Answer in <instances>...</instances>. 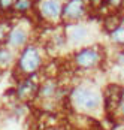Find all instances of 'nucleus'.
I'll return each instance as SVG.
<instances>
[{"label":"nucleus","mask_w":124,"mask_h":130,"mask_svg":"<svg viewBox=\"0 0 124 130\" xmlns=\"http://www.w3.org/2000/svg\"><path fill=\"white\" fill-rule=\"evenodd\" d=\"M99 60V54L94 50H84L76 55V63L82 67H90V66L96 64Z\"/></svg>","instance_id":"20e7f679"},{"label":"nucleus","mask_w":124,"mask_h":130,"mask_svg":"<svg viewBox=\"0 0 124 130\" xmlns=\"http://www.w3.org/2000/svg\"><path fill=\"white\" fill-rule=\"evenodd\" d=\"M112 38H114V40H117L120 43H124V27H118L117 30H114Z\"/></svg>","instance_id":"9b49d317"},{"label":"nucleus","mask_w":124,"mask_h":130,"mask_svg":"<svg viewBox=\"0 0 124 130\" xmlns=\"http://www.w3.org/2000/svg\"><path fill=\"white\" fill-rule=\"evenodd\" d=\"M35 93H36V85H35L32 81L23 82V84L20 85V88H18V94H20L21 99H30Z\"/></svg>","instance_id":"0eeeda50"},{"label":"nucleus","mask_w":124,"mask_h":130,"mask_svg":"<svg viewBox=\"0 0 124 130\" xmlns=\"http://www.w3.org/2000/svg\"><path fill=\"white\" fill-rule=\"evenodd\" d=\"M40 11L46 18H57L61 13V6L57 0H46L42 3Z\"/></svg>","instance_id":"39448f33"},{"label":"nucleus","mask_w":124,"mask_h":130,"mask_svg":"<svg viewBox=\"0 0 124 130\" xmlns=\"http://www.w3.org/2000/svg\"><path fill=\"white\" fill-rule=\"evenodd\" d=\"M15 3H17V0H0V8L2 9H9Z\"/></svg>","instance_id":"ddd939ff"},{"label":"nucleus","mask_w":124,"mask_h":130,"mask_svg":"<svg viewBox=\"0 0 124 130\" xmlns=\"http://www.w3.org/2000/svg\"><path fill=\"white\" fill-rule=\"evenodd\" d=\"M73 100L75 103L84 109H96L99 106V96L91 90L87 88H76L73 91Z\"/></svg>","instance_id":"f257e3e1"},{"label":"nucleus","mask_w":124,"mask_h":130,"mask_svg":"<svg viewBox=\"0 0 124 130\" xmlns=\"http://www.w3.org/2000/svg\"><path fill=\"white\" fill-rule=\"evenodd\" d=\"M91 3L96 6V8H99V6H102V3H103V0H91Z\"/></svg>","instance_id":"2eb2a0df"},{"label":"nucleus","mask_w":124,"mask_h":130,"mask_svg":"<svg viewBox=\"0 0 124 130\" xmlns=\"http://www.w3.org/2000/svg\"><path fill=\"white\" fill-rule=\"evenodd\" d=\"M82 13H84V2H82V0H70V2L66 5L63 15H64L66 18L76 20V18H79Z\"/></svg>","instance_id":"7ed1b4c3"},{"label":"nucleus","mask_w":124,"mask_h":130,"mask_svg":"<svg viewBox=\"0 0 124 130\" xmlns=\"http://www.w3.org/2000/svg\"><path fill=\"white\" fill-rule=\"evenodd\" d=\"M27 39V35H25V31L23 28H13L12 31H11V35H9V43L12 45V46H20V45H23Z\"/></svg>","instance_id":"423d86ee"},{"label":"nucleus","mask_w":124,"mask_h":130,"mask_svg":"<svg viewBox=\"0 0 124 130\" xmlns=\"http://www.w3.org/2000/svg\"><path fill=\"white\" fill-rule=\"evenodd\" d=\"M85 36H87V30L81 26L73 27V30H72V33H70V39L73 40V42H81Z\"/></svg>","instance_id":"6e6552de"},{"label":"nucleus","mask_w":124,"mask_h":130,"mask_svg":"<svg viewBox=\"0 0 124 130\" xmlns=\"http://www.w3.org/2000/svg\"><path fill=\"white\" fill-rule=\"evenodd\" d=\"M105 26H106L108 30H111V31L117 30V28L120 27V18H118V17H111V18H108Z\"/></svg>","instance_id":"1a4fd4ad"},{"label":"nucleus","mask_w":124,"mask_h":130,"mask_svg":"<svg viewBox=\"0 0 124 130\" xmlns=\"http://www.w3.org/2000/svg\"><path fill=\"white\" fill-rule=\"evenodd\" d=\"M120 106H121V111H123V114H124V94L121 96V100H120Z\"/></svg>","instance_id":"dca6fc26"},{"label":"nucleus","mask_w":124,"mask_h":130,"mask_svg":"<svg viewBox=\"0 0 124 130\" xmlns=\"http://www.w3.org/2000/svg\"><path fill=\"white\" fill-rule=\"evenodd\" d=\"M28 8H30V2H28V0H18V2L15 3V9L20 11V12L27 11Z\"/></svg>","instance_id":"f8f14e48"},{"label":"nucleus","mask_w":124,"mask_h":130,"mask_svg":"<svg viewBox=\"0 0 124 130\" xmlns=\"http://www.w3.org/2000/svg\"><path fill=\"white\" fill-rule=\"evenodd\" d=\"M2 38H3V28L0 27V40H2Z\"/></svg>","instance_id":"f3484780"},{"label":"nucleus","mask_w":124,"mask_h":130,"mask_svg":"<svg viewBox=\"0 0 124 130\" xmlns=\"http://www.w3.org/2000/svg\"><path fill=\"white\" fill-rule=\"evenodd\" d=\"M11 60H12V54L11 52L8 50H0V64L2 66L8 64Z\"/></svg>","instance_id":"9d476101"},{"label":"nucleus","mask_w":124,"mask_h":130,"mask_svg":"<svg viewBox=\"0 0 124 130\" xmlns=\"http://www.w3.org/2000/svg\"><path fill=\"white\" fill-rule=\"evenodd\" d=\"M111 5H114V6H120L121 3H123V0H108Z\"/></svg>","instance_id":"4468645a"},{"label":"nucleus","mask_w":124,"mask_h":130,"mask_svg":"<svg viewBox=\"0 0 124 130\" xmlns=\"http://www.w3.org/2000/svg\"><path fill=\"white\" fill-rule=\"evenodd\" d=\"M39 64H40V55H39L37 50L33 46L25 48V51L23 52V55L20 58V67L27 73H32L39 67Z\"/></svg>","instance_id":"f03ea898"}]
</instances>
